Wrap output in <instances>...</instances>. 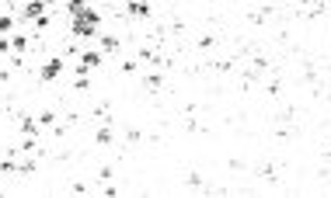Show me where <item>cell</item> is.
Instances as JSON below:
<instances>
[{"instance_id": "1", "label": "cell", "mask_w": 331, "mask_h": 198, "mask_svg": "<svg viewBox=\"0 0 331 198\" xmlns=\"http://www.w3.org/2000/svg\"><path fill=\"white\" fill-rule=\"evenodd\" d=\"M73 35L77 38H91V35H98V14L87 7L81 18H73Z\"/></svg>"}, {"instance_id": "2", "label": "cell", "mask_w": 331, "mask_h": 198, "mask_svg": "<svg viewBox=\"0 0 331 198\" xmlns=\"http://www.w3.org/2000/svg\"><path fill=\"white\" fill-rule=\"evenodd\" d=\"M49 4H46V0H28V4L21 7V21L28 25V21H35V18H42V11H46Z\"/></svg>"}, {"instance_id": "3", "label": "cell", "mask_w": 331, "mask_h": 198, "mask_svg": "<svg viewBox=\"0 0 331 198\" xmlns=\"http://www.w3.org/2000/svg\"><path fill=\"white\" fill-rule=\"evenodd\" d=\"M59 73H63V59H56V56H53V59H49V63L42 66V73H39V76H42V80L49 84V80H56Z\"/></svg>"}, {"instance_id": "4", "label": "cell", "mask_w": 331, "mask_h": 198, "mask_svg": "<svg viewBox=\"0 0 331 198\" xmlns=\"http://www.w3.org/2000/svg\"><path fill=\"white\" fill-rule=\"evenodd\" d=\"M81 63H84V66H98V63H101V52H98V49H84V52H81Z\"/></svg>"}, {"instance_id": "5", "label": "cell", "mask_w": 331, "mask_h": 198, "mask_svg": "<svg viewBox=\"0 0 331 198\" xmlns=\"http://www.w3.org/2000/svg\"><path fill=\"white\" fill-rule=\"evenodd\" d=\"M146 11H150V4H146V0H129V14H133V18H143Z\"/></svg>"}, {"instance_id": "6", "label": "cell", "mask_w": 331, "mask_h": 198, "mask_svg": "<svg viewBox=\"0 0 331 198\" xmlns=\"http://www.w3.org/2000/svg\"><path fill=\"white\" fill-rule=\"evenodd\" d=\"M66 11H70L73 18H81V14L87 11V0H70V4H66Z\"/></svg>"}, {"instance_id": "7", "label": "cell", "mask_w": 331, "mask_h": 198, "mask_svg": "<svg viewBox=\"0 0 331 198\" xmlns=\"http://www.w3.org/2000/svg\"><path fill=\"white\" fill-rule=\"evenodd\" d=\"M101 49H105V52H115V49H119V38H115V35H101Z\"/></svg>"}, {"instance_id": "8", "label": "cell", "mask_w": 331, "mask_h": 198, "mask_svg": "<svg viewBox=\"0 0 331 198\" xmlns=\"http://www.w3.org/2000/svg\"><path fill=\"white\" fill-rule=\"evenodd\" d=\"M11 49H14V52L21 56V52L28 49V38H25V35H18V38H14V42H11Z\"/></svg>"}, {"instance_id": "9", "label": "cell", "mask_w": 331, "mask_h": 198, "mask_svg": "<svg viewBox=\"0 0 331 198\" xmlns=\"http://www.w3.org/2000/svg\"><path fill=\"white\" fill-rule=\"evenodd\" d=\"M39 122H42V125H53V122H56V111H42Z\"/></svg>"}, {"instance_id": "10", "label": "cell", "mask_w": 331, "mask_h": 198, "mask_svg": "<svg viewBox=\"0 0 331 198\" xmlns=\"http://www.w3.org/2000/svg\"><path fill=\"white\" fill-rule=\"evenodd\" d=\"M14 28V18H0V35H7Z\"/></svg>"}, {"instance_id": "11", "label": "cell", "mask_w": 331, "mask_h": 198, "mask_svg": "<svg viewBox=\"0 0 331 198\" xmlns=\"http://www.w3.org/2000/svg\"><path fill=\"white\" fill-rule=\"evenodd\" d=\"M98 143H101V146H108V143H112V132L101 129V132H98Z\"/></svg>"}, {"instance_id": "12", "label": "cell", "mask_w": 331, "mask_h": 198, "mask_svg": "<svg viewBox=\"0 0 331 198\" xmlns=\"http://www.w3.org/2000/svg\"><path fill=\"white\" fill-rule=\"evenodd\" d=\"M4 52H11V42H7L4 35H0V56H4Z\"/></svg>"}]
</instances>
